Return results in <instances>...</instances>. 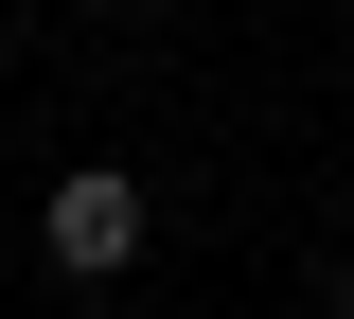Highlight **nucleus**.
<instances>
[{
    "label": "nucleus",
    "instance_id": "f03ea898",
    "mask_svg": "<svg viewBox=\"0 0 354 319\" xmlns=\"http://www.w3.org/2000/svg\"><path fill=\"white\" fill-rule=\"evenodd\" d=\"M337 319H354V266H337Z\"/></svg>",
    "mask_w": 354,
    "mask_h": 319
},
{
    "label": "nucleus",
    "instance_id": "f257e3e1",
    "mask_svg": "<svg viewBox=\"0 0 354 319\" xmlns=\"http://www.w3.org/2000/svg\"><path fill=\"white\" fill-rule=\"evenodd\" d=\"M36 248H53L71 284H124V266H142V178H106V160H88V178H53Z\"/></svg>",
    "mask_w": 354,
    "mask_h": 319
}]
</instances>
